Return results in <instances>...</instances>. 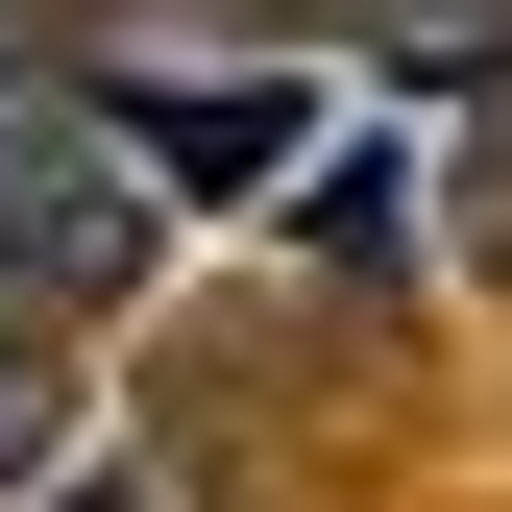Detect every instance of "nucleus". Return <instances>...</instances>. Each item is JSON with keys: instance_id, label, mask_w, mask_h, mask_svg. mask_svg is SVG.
<instances>
[{"instance_id": "2", "label": "nucleus", "mask_w": 512, "mask_h": 512, "mask_svg": "<svg viewBox=\"0 0 512 512\" xmlns=\"http://www.w3.org/2000/svg\"><path fill=\"white\" fill-rule=\"evenodd\" d=\"M74 439V366H49V293H0V488Z\"/></svg>"}, {"instance_id": "3", "label": "nucleus", "mask_w": 512, "mask_h": 512, "mask_svg": "<svg viewBox=\"0 0 512 512\" xmlns=\"http://www.w3.org/2000/svg\"><path fill=\"white\" fill-rule=\"evenodd\" d=\"M293 25H366V49H512V0H293Z\"/></svg>"}, {"instance_id": "1", "label": "nucleus", "mask_w": 512, "mask_h": 512, "mask_svg": "<svg viewBox=\"0 0 512 512\" xmlns=\"http://www.w3.org/2000/svg\"><path fill=\"white\" fill-rule=\"evenodd\" d=\"M147 269H171V171L122 147V98L0 74V293L98 317V293H147Z\"/></svg>"}]
</instances>
